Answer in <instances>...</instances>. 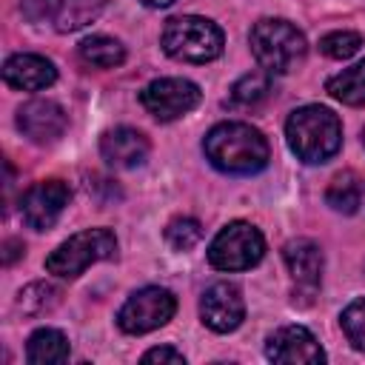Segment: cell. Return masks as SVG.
I'll list each match as a JSON object with an SVG mask.
<instances>
[{
	"mask_svg": "<svg viewBox=\"0 0 365 365\" xmlns=\"http://www.w3.org/2000/svg\"><path fill=\"white\" fill-rule=\"evenodd\" d=\"M202 151L222 174H257L271 160L268 140L248 123H217L205 134Z\"/></svg>",
	"mask_w": 365,
	"mask_h": 365,
	"instance_id": "1",
	"label": "cell"
},
{
	"mask_svg": "<svg viewBox=\"0 0 365 365\" xmlns=\"http://www.w3.org/2000/svg\"><path fill=\"white\" fill-rule=\"evenodd\" d=\"M285 137L297 160L308 165L328 163L342 145V123L325 106H299L285 123Z\"/></svg>",
	"mask_w": 365,
	"mask_h": 365,
	"instance_id": "2",
	"label": "cell"
},
{
	"mask_svg": "<svg viewBox=\"0 0 365 365\" xmlns=\"http://www.w3.org/2000/svg\"><path fill=\"white\" fill-rule=\"evenodd\" d=\"M248 43H251L254 60L268 74H291L294 68L302 66V60L308 54L305 34L282 17H265V20L254 23Z\"/></svg>",
	"mask_w": 365,
	"mask_h": 365,
	"instance_id": "3",
	"label": "cell"
},
{
	"mask_svg": "<svg viewBox=\"0 0 365 365\" xmlns=\"http://www.w3.org/2000/svg\"><path fill=\"white\" fill-rule=\"evenodd\" d=\"M163 51L174 60L182 63H211L222 54L225 46V34L222 29L208 20V17H197V14H182V17H171L163 29Z\"/></svg>",
	"mask_w": 365,
	"mask_h": 365,
	"instance_id": "4",
	"label": "cell"
},
{
	"mask_svg": "<svg viewBox=\"0 0 365 365\" xmlns=\"http://www.w3.org/2000/svg\"><path fill=\"white\" fill-rule=\"evenodd\" d=\"M117 254V237L108 228H86L71 234L46 257V271L60 279H77L88 265L111 259Z\"/></svg>",
	"mask_w": 365,
	"mask_h": 365,
	"instance_id": "5",
	"label": "cell"
},
{
	"mask_svg": "<svg viewBox=\"0 0 365 365\" xmlns=\"http://www.w3.org/2000/svg\"><path fill=\"white\" fill-rule=\"evenodd\" d=\"M265 254V240L257 225L234 220L217 231L208 245V262L217 271H248Z\"/></svg>",
	"mask_w": 365,
	"mask_h": 365,
	"instance_id": "6",
	"label": "cell"
},
{
	"mask_svg": "<svg viewBox=\"0 0 365 365\" xmlns=\"http://www.w3.org/2000/svg\"><path fill=\"white\" fill-rule=\"evenodd\" d=\"M177 311V297L168 288L160 285H145L140 291H134L123 308L117 311V325L123 334H148L163 328Z\"/></svg>",
	"mask_w": 365,
	"mask_h": 365,
	"instance_id": "7",
	"label": "cell"
},
{
	"mask_svg": "<svg viewBox=\"0 0 365 365\" xmlns=\"http://www.w3.org/2000/svg\"><path fill=\"white\" fill-rule=\"evenodd\" d=\"M202 100V91L197 83L185 80V77H160V80H151L143 91H140V103L143 108L168 123V120H177L188 111H194Z\"/></svg>",
	"mask_w": 365,
	"mask_h": 365,
	"instance_id": "8",
	"label": "cell"
},
{
	"mask_svg": "<svg viewBox=\"0 0 365 365\" xmlns=\"http://www.w3.org/2000/svg\"><path fill=\"white\" fill-rule=\"evenodd\" d=\"M282 259L294 279V302L299 299L302 305H308L322 285V248L308 237H297L282 245Z\"/></svg>",
	"mask_w": 365,
	"mask_h": 365,
	"instance_id": "9",
	"label": "cell"
},
{
	"mask_svg": "<svg viewBox=\"0 0 365 365\" xmlns=\"http://www.w3.org/2000/svg\"><path fill=\"white\" fill-rule=\"evenodd\" d=\"M71 200V188L63 180H40L20 197V217L34 231H48Z\"/></svg>",
	"mask_w": 365,
	"mask_h": 365,
	"instance_id": "10",
	"label": "cell"
},
{
	"mask_svg": "<svg viewBox=\"0 0 365 365\" xmlns=\"http://www.w3.org/2000/svg\"><path fill=\"white\" fill-rule=\"evenodd\" d=\"M265 356L279 365H319L325 351L305 325H282L268 336Z\"/></svg>",
	"mask_w": 365,
	"mask_h": 365,
	"instance_id": "11",
	"label": "cell"
},
{
	"mask_svg": "<svg viewBox=\"0 0 365 365\" xmlns=\"http://www.w3.org/2000/svg\"><path fill=\"white\" fill-rule=\"evenodd\" d=\"M202 325L214 334H231L245 319V299L242 291L231 282H214L200 299Z\"/></svg>",
	"mask_w": 365,
	"mask_h": 365,
	"instance_id": "12",
	"label": "cell"
},
{
	"mask_svg": "<svg viewBox=\"0 0 365 365\" xmlns=\"http://www.w3.org/2000/svg\"><path fill=\"white\" fill-rule=\"evenodd\" d=\"M66 125L68 117L63 106L54 100H29L17 108V128L23 131V137H29L37 145L57 143L66 134Z\"/></svg>",
	"mask_w": 365,
	"mask_h": 365,
	"instance_id": "13",
	"label": "cell"
},
{
	"mask_svg": "<svg viewBox=\"0 0 365 365\" xmlns=\"http://www.w3.org/2000/svg\"><path fill=\"white\" fill-rule=\"evenodd\" d=\"M148 151H151L148 137L137 128H128V125L108 128L100 137V157L111 168H137L148 160Z\"/></svg>",
	"mask_w": 365,
	"mask_h": 365,
	"instance_id": "14",
	"label": "cell"
},
{
	"mask_svg": "<svg viewBox=\"0 0 365 365\" xmlns=\"http://www.w3.org/2000/svg\"><path fill=\"white\" fill-rule=\"evenodd\" d=\"M3 80L17 91H43L57 80V68L43 54L20 51L3 63Z\"/></svg>",
	"mask_w": 365,
	"mask_h": 365,
	"instance_id": "15",
	"label": "cell"
},
{
	"mask_svg": "<svg viewBox=\"0 0 365 365\" xmlns=\"http://www.w3.org/2000/svg\"><path fill=\"white\" fill-rule=\"evenodd\" d=\"M325 202L339 214H356L365 205V177L356 171H339L328 182Z\"/></svg>",
	"mask_w": 365,
	"mask_h": 365,
	"instance_id": "16",
	"label": "cell"
},
{
	"mask_svg": "<svg viewBox=\"0 0 365 365\" xmlns=\"http://www.w3.org/2000/svg\"><path fill=\"white\" fill-rule=\"evenodd\" d=\"M26 359L31 365H60L68 359V339L57 328H37L26 342Z\"/></svg>",
	"mask_w": 365,
	"mask_h": 365,
	"instance_id": "17",
	"label": "cell"
},
{
	"mask_svg": "<svg viewBox=\"0 0 365 365\" xmlns=\"http://www.w3.org/2000/svg\"><path fill=\"white\" fill-rule=\"evenodd\" d=\"M106 9V0H57L54 6V29L57 31H77L94 23Z\"/></svg>",
	"mask_w": 365,
	"mask_h": 365,
	"instance_id": "18",
	"label": "cell"
},
{
	"mask_svg": "<svg viewBox=\"0 0 365 365\" xmlns=\"http://www.w3.org/2000/svg\"><path fill=\"white\" fill-rule=\"evenodd\" d=\"M83 63L94 66V68H117L125 63V46L114 37L106 34H91L77 46Z\"/></svg>",
	"mask_w": 365,
	"mask_h": 365,
	"instance_id": "19",
	"label": "cell"
},
{
	"mask_svg": "<svg viewBox=\"0 0 365 365\" xmlns=\"http://www.w3.org/2000/svg\"><path fill=\"white\" fill-rule=\"evenodd\" d=\"M325 91L345 106H365V60L334 74L325 83Z\"/></svg>",
	"mask_w": 365,
	"mask_h": 365,
	"instance_id": "20",
	"label": "cell"
},
{
	"mask_svg": "<svg viewBox=\"0 0 365 365\" xmlns=\"http://www.w3.org/2000/svg\"><path fill=\"white\" fill-rule=\"evenodd\" d=\"M271 94V74L268 71H248L231 86V106H257Z\"/></svg>",
	"mask_w": 365,
	"mask_h": 365,
	"instance_id": "21",
	"label": "cell"
},
{
	"mask_svg": "<svg viewBox=\"0 0 365 365\" xmlns=\"http://www.w3.org/2000/svg\"><path fill=\"white\" fill-rule=\"evenodd\" d=\"M57 302H60V288L48 282H31L17 294V311H23L26 317L48 314Z\"/></svg>",
	"mask_w": 365,
	"mask_h": 365,
	"instance_id": "22",
	"label": "cell"
},
{
	"mask_svg": "<svg viewBox=\"0 0 365 365\" xmlns=\"http://www.w3.org/2000/svg\"><path fill=\"white\" fill-rule=\"evenodd\" d=\"M202 240V225L194 217H177L165 225V242L174 251H188Z\"/></svg>",
	"mask_w": 365,
	"mask_h": 365,
	"instance_id": "23",
	"label": "cell"
},
{
	"mask_svg": "<svg viewBox=\"0 0 365 365\" xmlns=\"http://www.w3.org/2000/svg\"><path fill=\"white\" fill-rule=\"evenodd\" d=\"M339 325L348 336V342L365 354V297L354 299L351 305H345V311L339 314Z\"/></svg>",
	"mask_w": 365,
	"mask_h": 365,
	"instance_id": "24",
	"label": "cell"
},
{
	"mask_svg": "<svg viewBox=\"0 0 365 365\" xmlns=\"http://www.w3.org/2000/svg\"><path fill=\"white\" fill-rule=\"evenodd\" d=\"M362 46V37L356 31H331L319 40V51L325 57H334V60H348L359 51Z\"/></svg>",
	"mask_w": 365,
	"mask_h": 365,
	"instance_id": "25",
	"label": "cell"
},
{
	"mask_svg": "<svg viewBox=\"0 0 365 365\" xmlns=\"http://www.w3.org/2000/svg\"><path fill=\"white\" fill-rule=\"evenodd\" d=\"M54 6L57 0H20V11L29 23H40L48 14H54Z\"/></svg>",
	"mask_w": 365,
	"mask_h": 365,
	"instance_id": "26",
	"label": "cell"
},
{
	"mask_svg": "<svg viewBox=\"0 0 365 365\" xmlns=\"http://www.w3.org/2000/svg\"><path fill=\"white\" fill-rule=\"evenodd\" d=\"M143 362H168V365H185V356L177 351V348H171V345H163V348H148L143 356H140Z\"/></svg>",
	"mask_w": 365,
	"mask_h": 365,
	"instance_id": "27",
	"label": "cell"
},
{
	"mask_svg": "<svg viewBox=\"0 0 365 365\" xmlns=\"http://www.w3.org/2000/svg\"><path fill=\"white\" fill-rule=\"evenodd\" d=\"M6 254H3V265H11L20 254H23V242H17V240H6Z\"/></svg>",
	"mask_w": 365,
	"mask_h": 365,
	"instance_id": "28",
	"label": "cell"
},
{
	"mask_svg": "<svg viewBox=\"0 0 365 365\" xmlns=\"http://www.w3.org/2000/svg\"><path fill=\"white\" fill-rule=\"evenodd\" d=\"M145 6H151V9H165V6H171L174 0H143Z\"/></svg>",
	"mask_w": 365,
	"mask_h": 365,
	"instance_id": "29",
	"label": "cell"
},
{
	"mask_svg": "<svg viewBox=\"0 0 365 365\" xmlns=\"http://www.w3.org/2000/svg\"><path fill=\"white\" fill-rule=\"evenodd\" d=\"M362 143H365V131H362Z\"/></svg>",
	"mask_w": 365,
	"mask_h": 365,
	"instance_id": "30",
	"label": "cell"
}]
</instances>
